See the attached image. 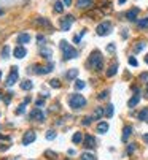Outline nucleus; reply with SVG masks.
<instances>
[{
    "instance_id": "1",
    "label": "nucleus",
    "mask_w": 148,
    "mask_h": 160,
    "mask_svg": "<svg viewBox=\"0 0 148 160\" xmlns=\"http://www.w3.org/2000/svg\"><path fill=\"white\" fill-rule=\"evenodd\" d=\"M69 106L72 108L73 111H80L86 106V98H84L81 93H72L69 97Z\"/></svg>"
},
{
    "instance_id": "2",
    "label": "nucleus",
    "mask_w": 148,
    "mask_h": 160,
    "mask_svg": "<svg viewBox=\"0 0 148 160\" xmlns=\"http://www.w3.org/2000/svg\"><path fill=\"white\" fill-rule=\"evenodd\" d=\"M88 64H89V67H91L92 70H96V72L102 70L104 68V57H102V54H100L99 51H94V52L89 56Z\"/></svg>"
},
{
    "instance_id": "3",
    "label": "nucleus",
    "mask_w": 148,
    "mask_h": 160,
    "mask_svg": "<svg viewBox=\"0 0 148 160\" xmlns=\"http://www.w3.org/2000/svg\"><path fill=\"white\" fill-rule=\"evenodd\" d=\"M59 48L62 51V54H64V60H70V59L78 57V51H77L75 48H72V46H70L65 40H62L59 43Z\"/></svg>"
},
{
    "instance_id": "4",
    "label": "nucleus",
    "mask_w": 148,
    "mask_h": 160,
    "mask_svg": "<svg viewBox=\"0 0 148 160\" xmlns=\"http://www.w3.org/2000/svg\"><path fill=\"white\" fill-rule=\"evenodd\" d=\"M112 29H113L112 22L110 21H104V22H100V24L97 25L96 32H97L99 37H105V35H110L112 33Z\"/></svg>"
},
{
    "instance_id": "5",
    "label": "nucleus",
    "mask_w": 148,
    "mask_h": 160,
    "mask_svg": "<svg viewBox=\"0 0 148 160\" xmlns=\"http://www.w3.org/2000/svg\"><path fill=\"white\" fill-rule=\"evenodd\" d=\"M34 70H30L32 73H37V75H48V73H51L54 70V64L53 62H49L48 65H45V67H38V65H34L32 67Z\"/></svg>"
},
{
    "instance_id": "6",
    "label": "nucleus",
    "mask_w": 148,
    "mask_h": 160,
    "mask_svg": "<svg viewBox=\"0 0 148 160\" xmlns=\"http://www.w3.org/2000/svg\"><path fill=\"white\" fill-rule=\"evenodd\" d=\"M29 119L30 120H38V122H43V120H45V114H43V111H41L40 108H35V110L30 111Z\"/></svg>"
},
{
    "instance_id": "7",
    "label": "nucleus",
    "mask_w": 148,
    "mask_h": 160,
    "mask_svg": "<svg viewBox=\"0 0 148 160\" xmlns=\"http://www.w3.org/2000/svg\"><path fill=\"white\" fill-rule=\"evenodd\" d=\"M75 21V18L72 16V14H69V16L62 18L61 19V30H64V32H67V30L70 29V25H72V22Z\"/></svg>"
},
{
    "instance_id": "8",
    "label": "nucleus",
    "mask_w": 148,
    "mask_h": 160,
    "mask_svg": "<svg viewBox=\"0 0 148 160\" xmlns=\"http://www.w3.org/2000/svg\"><path fill=\"white\" fill-rule=\"evenodd\" d=\"M35 138H37V135H35L34 130H27L24 135H22V144H32L35 141Z\"/></svg>"
},
{
    "instance_id": "9",
    "label": "nucleus",
    "mask_w": 148,
    "mask_h": 160,
    "mask_svg": "<svg viewBox=\"0 0 148 160\" xmlns=\"http://www.w3.org/2000/svg\"><path fill=\"white\" fill-rule=\"evenodd\" d=\"M18 78H19L18 67H13V68H11V72H10V75H8V78H6V86H13L18 81Z\"/></svg>"
},
{
    "instance_id": "10",
    "label": "nucleus",
    "mask_w": 148,
    "mask_h": 160,
    "mask_svg": "<svg viewBox=\"0 0 148 160\" xmlns=\"http://www.w3.org/2000/svg\"><path fill=\"white\" fill-rule=\"evenodd\" d=\"M83 146L86 147V149H94V147H96V139H94V136H91V135H84Z\"/></svg>"
},
{
    "instance_id": "11",
    "label": "nucleus",
    "mask_w": 148,
    "mask_h": 160,
    "mask_svg": "<svg viewBox=\"0 0 148 160\" xmlns=\"http://www.w3.org/2000/svg\"><path fill=\"white\" fill-rule=\"evenodd\" d=\"M13 54H14V57H16V59H22V57H26V56H27V49L24 48V46L18 45L16 48H14Z\"/></svg>"
},
{
    "instance_id": "12",
    "label": "nucleus",
    "mask_w": 148,
    "mask_h": 160,
    "mask_svg": "<svg viewBox=\"0 0 148 160\" xmlns=\"http://www.w3.org/2000/svg\"><path fill=\"white\" fill-rule=\"evenodd\" d=\"M35 22H37L38 25L45 27V29H46V30H49V32H53V30H54V29H53V25H51V22H49L48 19H45V18H38Z\"/></svg>"
},
{
    "instance_id": "13",
    "label": "nucleus",
    "mask_w": 148,
    "mask_h": 160,
    "mask_svg": "<svg viewBox=\"0 0 148 160\" xmlns=\"http://www.w3.org/2000/svg\"><path fill=\"white\" fill-rule=\"evenodd\" d=\"M94 0H77V6L80 10H86V8H91Z\"/></svg>"
},
{
    "instance_id": "14",
    "label": "nucleus",
    "mask_w": 148,
    "mask_h": 160,
    "mask_svg": "<svg viewBox=\"0 0 148 160\" xmlns=\"http://www.w3.org/2000/svg\"><path fill=\"white\" fill-rule=\"evenodd\" d=\"M30 41V35L29 33H19L18 35V38H16V43L18 45H26V43H29Z\"/></svg>"
},
{
    "instance_id": "15",
    "label": "nucleus",
    "mask_w": 148,
    "mask_h": 160,
    "mask_svg": "<svg viewBox=\"0 0 148 160\" xmlns=\"http://www.w3.org/2000/svg\"><path fill=\"white\" fill-rule=\"evenodd\" d=\"M40 56L43 57V59H51V56H53V49L46 48V46H40Z\"/></svg>"
},
{
    "instance_id": "16",
    "label": "nucleus",
    "mask_w": 148,
    "mask_h": 160,
    "mask_svg": "<svg viewBox=\"0 0 148 160\" xmlns=\"http://www.w3.org/2000/svg\"><path fill=\"white\" fill-rule=\"evenodd\" d=\"M137 14H139V8H132V10H129L126 13V19L131 21V22H134L135 19H137Z\"/></svg>"
},
{
    "instance_id": "17",
    "label": "nucleus",
    "mask_w": 148,
    "mask_h": 160,
    "mask_svg": "<svg viewBox=\"0 0 148 160\" xmlns=\"http://www.w3.org/2000/svg\"><path fill=\"white\" fill-rule=\"evenodd\" d=\"M77 76H78V68H72L65 73V79L67 81H75Z\"/></svg>"
},
{
    "instance_id": "18",
    "label": "nucleus",
    "mask_w": 148,
    "mask_h": 160,
    "mask_svg": "<svg viewBox=\"0 0 148 160\" xmlns=\"http://www.w3.org/2000/svg\"><path fill=\"white\" fill-rule=\"evenodd\" d=\"M132 135V127L131 125H126L124 127V130H123V143H127V138H129V136Z\"/></svg>"
},
{
    "instance_id": "19",
    "label": "nucleus",
    "mask_w": 148,
    "mask_h": 160,
    "mask_svg": "<svg viewBox=\"0 0 148 160\" xmlns=\"http://www.w3.org/2000/svg\"><path fill=\"white\" fill-rule=\"evenodd\" d=\"M104 114H105V110H104L102 106H97L96 110H94V113H92V119H100Z\"/></svg>"
},
{
    "instance_id": "20",
    "label": "nucleus",
    "mask_w": 148,
    "mask_h": 160,
    "mask_svg": "<svg viewBox=\"0 0 148 160\" xmlns=\"http://www.w3.org/2000/svg\"><path fill=\"white\" fill-rule=\"evenodd\" d=\"M72 141L75 143V144H81V143L84 141V136H83V133H81V132H77V133L72 136Z\"/></svg>"
},
{
    "instance_id": "21",
    "label": "nucleus",
    "mask_w": 148,
    "mask_h": 160,
    "mask_svg": "<svg viewBox=\"0 0 148 160\" xmlns=\"http://www.w3.org/2000/svg\"><path fill=\"white\" fill-rule=\"evenodd\" d=\"M116 72H118V64H112L110 67H108V70H107V76H108V78L115 76Z\"/></svg>"
},
{
    "instance_id": "22",
    "label": "nucleus",
    "mask_w": 148,
    "mask_h": 160,
    "mask_svg": "<svg viewBox=\"0 0 148 160\" xmlns=\"http://www.w3.org/2000/svg\"><path fill=\"white\" fill-rule=\"evenodd\" d=\"M97 132H99V133H107L108 132V124L107 122H99L97 124Z\"/></svg>"
},
{
    "instance_id": "23",
    "label": "nucleus",
    "mask_w": 148,
    "mask_h": 160,
    "mask_svg": "<svg viewBox=\"0 0 148 160\" xmlns=\"http://www.w3.org/2000/svg\"><path fill=\"white\" fill-rule=\"evenodd\" d=\"M139 101H140V93H134V97L129 100V103H127V105H129V108H134Z\"/></svg>"
},
{
    "instance_id": "24",
    "label": "nucleus",
    "mask_w": 148,
    "mask_h": 160,
    "mask_svg": "<svg viewBox=\"0 0 148 160\" xmlns=\"http://www.w3.org/2000/svg\"><path fill=\"white\" fill-rule=\"evenodd\" d=\"M32 87H34V84H32V81H29V79H26V81H22V83H21V89H22V91H30Z\"/></svg>"
},
{
    "instance_id": "25",
    "label": "nucleus",
    "mask_w": 148,
    "mask_h": 160,
    "mask_svg": "<svg viewBox=\"0 0 148 160\" xmlns=\"http://www.w3.org/2000/svg\"><path fill=\"white\" fill-rule=\"evenodd\" d=\"M113 105H107V108H105V118L107 119H110L112 116H113Z\"/></svg>"
},
{
    "instance_id": "26",
    "label": "nucleus",
    "mask_w": 148,
    "mask_h": 160,
    "mask_svg": "<svg viewBox=\"0 0 148 160\" xmlns=\"http://www.w3.org/2000/svg\"><path fill=\"white\" fill-rule=\"evenodd\" d=\"M64 3L62 2H54V11H56V13H62V11H64Z\"/></svg>"
},
{
    "instance_id": "27",
    "label": "nucleus",
    "mask_w": 148,
    "mask_h": 160,
    "mask_svg": "<svg viewBox=\"0 0 148 160\" xmlns=\"http://www.w3.org/2000/svg\"><path fill=\"white\" fill-rule=\"evenodd\" d=\"M80 160H96L94 154H91V152H84V154H81Z\"/></svg>"
},
{
    "instance_id": "28",
    "label": "nucleus",
    "mask_w": 148,
    "mask_h": 160,
    "mask_svg": "<svg viewBox=\"0 0 148 160\" xmlns=\"http://www.w3.org/2000/svg\"><path fill=\"white\" fill-rule=\"evenodd\" d=\"M139 119L140 120H147L148 119V108H143V110L139 113Z\"/></svg>"
},
{
    "instance_id": "29",
    "label": "nucleus",
    "mask_w": 148,
    "mask_h": 160,
    "mask_svg": "<svg viewBox=\"0 0 148 160\" xmlns=\"http://www.w3.org/2000/svg\"><path fill=\"white\" fill-rule=\"evenodd\" d=\"M137 25L140 27V29H148V18H143V19H140V21L137 22Z\"/></svg>"
},
{
    "instance_id": "30",
    "label": "nucleus",
    "mask_w": 148,
    "mask_h": 160,
    "mask_svg": "<svg viewBox=\"0 0 148 160\" xmlns=\"http://www.w3.org/2000/svg\"><path fill=\"white\" fill-rule=\"evenodd\" d=\"M2 57H3V59H8V57H10V46H8V45L3 46V49H2Z\"/></svg>"
},
{
    "instance_id": "31",
    "label": "nucleus",
    "mask_w": 148,
    "mask_h": 160,
    "mask_svg": "<svg viewBox=\"0 0 148 160\" xmlns=\"http://www.w3.org/2000/svg\"><path fill=\"white\" fill-rule=\"evenodd\" d=\"M84 33H86V30H81L78 35H75V37H73V43H77V45H78V43L81 41V38H83Z\"/></svg>"
},
{
    "instance_id": "32",
    "label": "nucleus",
    "mask_w": 148,
    "mask_h": 160,
    "mask_svg": "<svg viewBox=\"0 0 148 160\" xmlns=\"http://www.w3.org/2000/svg\"><path fill=\"white\" fill-rule=\"evenodd\" d=\"M45 155H46V159H49V160H54V159H57V154H56V152H53V151H46L45 152Z\"/></svg>"
},
{
    "instance_id": "33",
    "label": "nucleus",
    "mask_w": 148,
    "mask_h": 160,
    "mask_svg": "<svg viewBox=\"0 0 148 160\" xmlns=\"http://www.w3.org/2000/svg\"><path fill=\"white\" fill-rule=\"evenodd\" d=\"M84 86H86V84H84V81H77V83H75V89H77V91H81V89H84Z\"/></svg>"
},
{
    "instance_id": "34",
    "label": "nucleus",
    "mask_w": 148,
    "mask_h": 160,
    "mask_svg": "<svg viewBox=\"0 0 148 160\" xmlns=\"http://www.w3.org/2000/svg\"><path fill=\"white\" fill-rule=\"evenodd\" d=\"M49 86H51V87H54V89H59L61 87V83L57 79H51L49 81Z\"/></svg>"
},
{
    "instance_id": "35",
    "label": "nucleus",
    "mask_w": 148,
    "mask_h": 160,
    "mask_svg": "<svg viewBox=\"0 0 148 160\" xmlns=\"http://www.w3.org/2000/svg\"><path fill=\"white\" fill-rule=\"evenodd\" d=\"M54 138H56V132H53V130L46 132V139H54Z\"/></svg>"
},
{
    "instance_id": "36",
    "label": "nucleus",
    "mask_w": 148,
    "mask_h": 160,
    "mask_svg": "<svg viewBox=\"0 0 148 160\" xmlns=\"http://www.w3.org/2000/svg\"><path fill=\"white\" fill-rule=\"evenodd\" d=\"M37 41L40 43V46H45V41H46V40H45V37H43L41 33H38V35H37Z\"/></svg>"
},
{
    "instance_id": "37",
    "label": "nucleus",
    "mask_w": 148,
    "mask_h": 160,
    "mask_svg": "<svg viewBox=\"0 0 148 160\" xmlns=\"http://www.w3.org/2000/svg\"><path fill=\"white\" fill-rule=\"evenodd\" d=\"M92 120H94V119H92V116H88V118H84V120H83L81 124H83V125L86 127V125H89V124L92 122Z\"/></svg>"
},
{
    "instance_id": "38",
    "label": "nucleus",
    "mask_w": 148,
    "mask_h": 160,
    "mask_svg": "<svg viewBox=\"0 0 148 160\" xmlns=\"http://www.w3.org/2000/svg\"><path fill=\"white\" fill-rule=\"evenodd\" d=\"M107 97H108V91H104V92H100L99 95H97V98H99V100H105Z\"/></svg>"
},
{
    "instance_id": "39",
    "label": "nucleus",
    "mask_w": 148,
    "mask_h": 160,
    "mask_svg": "<svg viewBox=\"0 0 148 160\" xmlns=\"http://www.w3.org/2000/svg\"><path fill=\"white\" fill-rule=\"evenodd\" d=\"M143 48H145V43H139V45H135V48H134V51L135 52H140Z\"/></svg>"
},
{
    "instance_id": "40",
    "label": "nucleus",
    "mask_w": 148,
    "mask_h": 160,
    "mask_svg": "<svg viewBox=\"0 0 148 160\" xmlns=\"http://www.w3.org/2000/svg\"><path fill=\"white\" fill-rule=\"evenodd\" d=\"M140 81H143V83L148 84V72H145V73H142V75H140Z\"/></svg>"
},
{
    "instance_id": "41",
    "label": "nucleus",
    "mask_w": 148,
    "mask_h": 160,
    "mask_svg": "<svg viewBox=\"0 0 148 160\" xmlns=\"http://www.w3.org/2000/svg\"><path fill=\"white\" fill-rule=\"evenodd\" d=\"M115 49H116V46L113 45V43H110V45L107 46V51H108V52H115Z\"/></svg>"
},
{
    "instance_id": "42",
    "label": "nucleus",
    "mask_w": 148,
    "mask_h": 160,
    "mask_svg": "<svg viewBox=\"0 0 148 160\" xmlns=\"http://www.w3.org/2000/svg\"><path fill=\"white\" fill-rule=\"evenodd\" d=\"M129 64L132 65V67H137V60H135V57H134V56H131V57H129Z\"/></svg>"
},
{
    "instance_id": "43",
    "label": "nucleus",
    "mask_w": 148,
    "mask_h": 160,
    "mask_svg": "<svg viewBox=\"0 0 148 160\" xmlns=\"http://www.w3.org/2000/svg\"><path fill=\"white\" fill-rule=\"evenodd\" d=\"M35 105H37V108H41V106L45 105V100H43V98H38L37 101H35Z\"/></svg>"
},
{
    "instance_id": "44",
    "label": "nucleus",
    "mask_w": 148,
    "mask_h": 160,
    "mask_svg": "<svg viewBox=\"0 0 148 160\" xmlns=\"http://www.w3.org/2000/svg\"><path fill=\"white\" fill-rule=\"evenodd\" d=\"M24 108H26V103H22L21 106H19L18 110H16V114H21V113H24Z\"/></svg>"
},
{
    "instance_id": "45",
    "label": "nucleus",
    "mask_w": 148,
    "mask_h": 160,
    "mask_svg": "<svg viewBox=\"0 0 148 160\" xmlns=\"http://www.w3.org/2000/svg\"><path fill=\"white\" fill-rule=\"evenodd\" d=\"M134 151H135V146L134 144H129V146H127V154H132Z\"/></svg>"
},
{
    "instance_id": "46",
    "label": "nucleus",
    "mask_w": 148,
    "mask_h": 160,
    "mask_svg": "<svg viewBox=\"0 0 148 160\" xmlns=\"http://www.w3.org/2000/svg\"><path fill=\"white\" fill-rule=\"evenodd\" d=\"M11 95H13V93H11V92H8V95L5 97V103H6V105L10 103V98H11Z\"/></svg>"
},
{
    "instance_id": "47",
    "label": "nucleus",
    "mask_w": 148,
    "mask_h": 160,
    "mask_svg": "<svg viewBox=\"0 0 148 160\" xmlns=\"http://www.w3.org/2000/svg\"><path fill=\"white\" fill-rule=\"evenodd\" d=\"M62 3H64L65 6H70L72 5V0H62Z\"/></svg>"
},
{
    "instance_id": "48",
    "label": "nucleus",
    "mask_w": 148,
    "mask_h": 160,
    "mask_svg": "<svg viewBox=\"0 0 148 160\" xmlns=\"http://www.w3.org/2000/svg\"><path fill=\"white\" fill-rule=\"evenodd\" d=\"M142 139H143V141H145V143L148 144V133H145V135H143V136H142Z\"/></svg>"
},
{
    "instance_id": "49",
    "label": "nucleus",
    "mask_w": 148,
    "mask_h": 160,
    "mask_svg": "<svg viewBox=\"0 0 148 160\" xmlns=\"http://www.w3.org/2000/svg\"><path fill=\"white\" fill-rule=\"evenodd\" d=\"M118 2H119V3H121V5H123V3L126 2V0H118Z\"/></svg>"
},
{
    "instance_id": "50",
    "label": "nucleus",
    "mask_w": 148,
    "mask_h": 160,
    "mask_svg": "<svg viewBox=\"0 0 148 160\" xmlns=\"http://www.w3.org/2000/svg\"><path fill=\"white\" fill-rule=\"evenodd\" d=\"M145 62H147V64H148V56H145Z\"/></svg>"
},
{
    "instance_id": "51",
    "label": "nucleus",
    "mask_w": 148,
    "mask_h": 160,
    "mask_svg": "<svg viewBox=\"0 0 148 160\" xmlns=\"http://www.w3.org/2000/svg\"><path fill=\"white\" fill-rule=\"evenodd\" d=\"M2 14H3V11H2V10H0V16H2Z\"/></svg>"
},
{
    "instance_id": "52",
    "label": "nucleus",
    "mask_w": 148,
    "mask_h": 160,
    "mask_svg": "<svg viewBox=\"0 0 148 160\" xmlns=\"http://www.w3.org/2000/svg\"><path fill=\"white\" fill-rule=\"evenodd\" d=\"M0 79H2V72H0Z\"/></svg>"
},
{
    "instance_id": "53",
    "label": "nucleus",
    "mask_w": 148,
    "mask_h": 160,
    "mask_svg": "<svg viewBox=\"0 0 148 160\" xmlns=\"http://www.w3.org/2000/svg\"><path fill=\"white\" fill-rule=\"evenodd\" d=\"M147 93H148V86H147Z\"/></svg>"
},
{
    "instance_id": "54",
    "label": "nucleus",
    "mask_w": 148,
    "mask_h": 160,
    "mask_svg": "<svg viewBox=\"0 0 148 160\" xmlns=\"http://www.w3.org/2000/svg\"><path fill=\"white\" fill-rule=\"evenodd\" d=\"M2 138H3V136H2V135H0V139H2Z\"/></svg>"
},
{
    "instance_id": "55",
    "label": "nucleus",
    "mask_w": 148,
    "mask_h": 160,
    "mask_svg": "<svg viewBox=\"0 0 148 160\" xmlns=\"http://www.w3.org/2000/svg\"><path fill=\"white\" fill-rule=\"evenodd\" d=\"M147 122H148V119H147Z\"/></svg>"
},
{
    "instance_id": "56",
    "label": "nucleus",
    "mask_w": 148,
    "mask_h": 160,
    "mask_svg": "<svg viewBox=\"0 0 148 160\" xmlns=\"http://www.w3.org/2000/svg\"><path fill=\"white\" fill-rule=\"evenodd\" d=\"M0 97H2V95H0Z\"/></svg>"
}]
</instances>
